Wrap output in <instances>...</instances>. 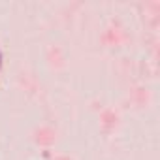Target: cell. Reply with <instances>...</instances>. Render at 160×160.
<instances>
[{
    "label": "cell",
    "mask_w": 160,
    "mask_h": 160,
    "mask_svg": "<svg viewBox=\"0 0 160 160\" xmlns=\"http://www.w3.org/2000/svg\"><path fill=\"white\" fill-rule=\"evenodd\" d=\"M0 66H2V53H0Z\"/></svg>",
    "instance_id": "cell-1"
}]
</instances>
